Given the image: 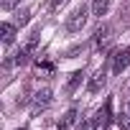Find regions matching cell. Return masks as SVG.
<instances>
[{
  "instance_id": "6da1fadb",
  "label": "cell",
  "mask_w": 130,
  "mask_h": 130,
  "mask_svg": "<svg viewBox=\"0 0 130 130\" xmlns=\"http://www.w3.org/2000/svg\"><path fill=\"white\" fill-rule=\"evenodd\" d=\"M84 23H87V8H84V5H77V8L67 15V31H69V33H77V31L84 28Z\"/></svg>"
},
{
  "instance_id": "7a4b0ae2",
  "label": "cell",
  "mask_w": 130,
  "mask_h": 130,
  "mask_svg": "<svg viewBox=\"0 0 130 130\" xmlns=\"http://www.w3.org/2000/svg\"><path fill=\"white\" fill-rule=\"evenodd\" d=\"M130 67V48H117L115 56H112V74H122L125 69Z\"/></svg>"
},
{
  "instance_id": "3957f363",
  "label": "cell",
  "mask_w": 130,
  "mask_h": 130,
  "mask_svg": "<svg viewBox=\"0 0 130 130\" xmlns=\"http://www.w3.org/2000/svg\"><path fill=\"white\" fill-rule=\"evenodd\" d=\"M110 33H112V28L105 26V23L94 31V43H97V48H107V46H110V38H112Z\"/></svg>"
},
{
  "instance_id": "277c9868",
  "label": "cell",
  "mask_w": 130,
  "mask_h": 130,
  "mask_svg": "<svg viewBox=\"0 0 130 130\" xmlns=\"http://www.w3.org/2000/svg\"><path fill=\"white\" fill-rule=\"evenodd\" d=\"M51 89H38L36 94H33V110H46L48 105H51Z\"/></svg>"
},
{
  "instance_id": "5b68a950",
  "label": "cell",
  "mask_w": 130,
  "mask_h": 130,
  "mask_svg": "<svg viewBox=\"0 0 130 130\" xmlns=\"http://www.w3.org/2000/svg\"><path fill=\"white\" fill-rule=\"evenodd\" d=\"M94 125H97V127H107V125H110V100L94 112Z\"/></svg>"
},
{
  "instance_id": "8992f818",
  "label": "cell",
  "mask_w": 130,
  "mask_h": 130,
  "mask_svg": "<svg viewBox=\"0 0 130 130\" xmlns=\"http://www.w3.org/2000/svg\"><path fill=\"white\" fill-rule=\"evenodd\" d=\"M105 82H107V74H105V69L94 72V74H92V79H89V92H100V89L105 87Z\"/></svg>"
},
{
  "instance_id": "52a82bcc",
  "label": "cell",
  "mask_w": 130,
  "mask_h": 130,
  "mask_svg": "<svg viewBox=\"0 0 130 130\" xmlns=\"http://www.w3.org/2000/svg\"><path fill=\"white\" fill-rule=\"evenodd\" d=\"M0 36H3V43L8 46V43H13L15 41V23H3V26H0Z\"/></svg>"
},
{
  "instance_id": "ba28073f",
  "label": "cell",
  "mask_w": 130,
  "mask_h": 130,
  "mask_svg": "<svg viewBox=\"0 0 130 130\" xmlns=\"http://www.w3.org/2000/svg\"><path fill=\"white\" fill-rule=\"evenodd\" d=\"M107 10H110V0H92V13H94V15L102 18Z\"/></svg>"
},
{
  "instance_id": "9c48e42d",
  "label": "cell",
  "mask_w": 130,
  "mask_h": 130,
  "mask_svg": "<svg viewBox=\"0 0 130 130\" xmlns=\"http://www.w3.org/2000/svg\"><path fill=\"white\" fill-rule=\"evenodd\" d=\"M74 120H77V110H69L67 115L59 120V130H69V127L74 125Z\"/></svg>"
},
{
  "instance_id": "30bf717a",
  "label": "cell",
  "mask_w": 130,
  "mask_h": 130,
  "mask_svg": "<svg viewBox=\"0 0 130 130\" xmlns=\"http://www.w3.org/2000/svg\"><path fill=\"white\" fill-rule=\"evenodd\" d=\"M82 79H84V74H82V72H74V74L69 77V82H67V89H69V92H74V89L82 84Z\"/></svg>"
},
{
  "instance_id": "8fae6325",
  "label": "cell",
  "mask_w": 130,
  "mask_h": 130,
  "mask_svg": "<svg viewBox=\"0 0 130 130\" xmlns=\"http://www.w3.org/2000/svg\"><path fill=\"white\" fill-rule=\"evenodd\" d=\"M117 125H120V130H130V112H120L117 115Z\"/></svg>"
},
{
  "instance_id": "7c38bea8",
  "label": "cell",
  "mask_w": 130,
  "mask_h": 130,
  "mask_svg": "<svg viewBox=\"0 0 130 130\" xmlns=\"http://www.w3.org/2000/svg\"><path fill=\"white\" fill-rule=\"evenodd\" d=\"M28 18H31V10H18L15 23H18V26H26V23H28Z\"/></svg>"
},
{
  "instance_id": "4fadbf2b",
  "label": "cell",
  "mask_w": 130,
  "mask_h": 130,
  "mask_svg": "<svg viewBox=\"0 0 130 130\" xmlns=\"http://www.w3.org/2000/svg\"><path fill=\"white\" fill-rule=\"evenodd\" d=\"M79 130H97V125H94V120H87V122L79 125Z\"/></svg>"
},
{
  "instance_id": "5bb4252c",
  "label": "cell",
  "mask_w": 130,
  "mask_h": 130,
  "mask_svg": "<svg viewBox=\"0 0 130 130\" xmlns=\"http://www.w3.org/2000/svg\"><path fill=\"white\" fill-rule=\"evenodd\" d=\"M18 5V0H3V10H13Z\"/></svg>"
},
{
  "instance_id": "9a60e30c",
  "label": "cell",
  "mask_w": 130,
  "mask_h": 130,
  "mask_svg": "<svg viewBox=\"0 0 130 130\" xmlns=\"http://www.w3.org/2000/svg\"><path fill=\"white\" fill-rule=\"evenodd\" d=\"M64 3H67V0H51V8H61Z\"/></svg>"
},
{
  "instance_id": "2e32d148",
  "label": "cell",
  "mask_w": 130,
  "mask_h": 130,
  "mask_svg": "<svg viewBox=\"0 0 130 130\" xmlns=\"http://www.w3.org/2000/svg\"><path fill=\"white\" fill-rule=\"evenodd\" d=\"M15 130H28V127H15Z\"/></svg>"
},
{
  "instance_id": "e0dca14e",
  "label": "cell",
  "mask_w": 130,
  "mask_h": 130,
  "mask_svg": "<svg viewBox=\"0 0 130 130\" xmlns=\"http://www.w3.org/2000/svg\"><path fill=\"white\" fill-rule=\"evenodd\" d=\"M127 112H130V110H127Z\"/></svg>"
}]
</instances>
